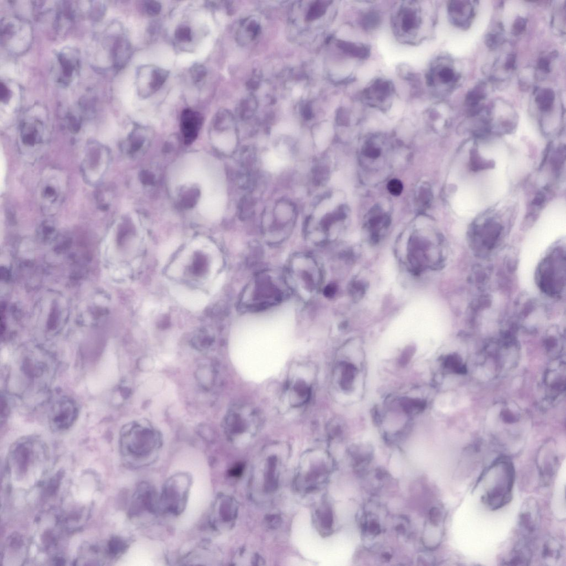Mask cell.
<instances>
[{
    "label": "cell",
    "mask_w": 566,
    "mask_h": 566,
    "mask_svg": "<svg viewBox=\"0 0 566 566\" xmlns=\"http://www.w3.org/2000/svg\"><path fill=\"white\" fill-rule=\"evenodd\" d=\"M480 479L486 480L482 500L491 510L502 508L511 501L515 469L506 458H499L484 470Z\"/></svg>",
    "instance_id": "1"
},
{
    "label": "cell",
    "mask_w": 566,
    "mask_h": 566,
    "mask_svg": "<svg viewBox=\"0 0 566 566\" xmlns=\"http://www.w3.org/2000/svg\"><path fill=\"white\" fill-rule=\"evenodd\" d=\"M47 110L35 105L27 110L20 125L19 144L25 155L38 157L46 148L49 138Z\"/></svg>",
    "instance_id": "2"
},
{
    "label": "cell",
    "mask_w": 566,
    "mask_h": 566,
    "mask_svg": "<svg viewBox=\"0 0 566 566\" xmlns=\"http://www.w3.org/2000/svg\"><path fill=\"white\" fill-rule=\"evenodd\" d=\"M34 17L54 38L65 34L72 26L76 14L72 2H33Z\"/></svg>",
    "instance_id": "3"
},
{
    "label": "cell",
    "mask_w": 566,
    "mask_h": 566,
    "mask_svg": "<svg viewBox=\"0 0 566 566\" xmlns=\"http://www.w3.org/2000/svg\"><path fill=\"white\" fill-rule=\"evenodd\" d=\"M3 47L13 56H21L30 48L33 30L30 22L18 16H6L0 25Z\"/></svg>",
    "instance_id": "4"
},
{
    "label": "cell",
    "mask_w": 566,
    "mask_h": 566,
    "mask_svg": "<svg viewBox=\"0 0 566 566\" xmlns=\"http://www.w3.org/2000/svg\"><path fill=\"white\" fill-rule=\"evenodd\" d=\"M284 292L269 274H262L254 278L245 292L244 306L251 311H262L281 302Z\"/></svg>",
    "instance_id": "5"
},
{
    "label": "cell",
    "mask_w": 566,
    "mask_h": 566,
    "mask_svg": "<svg viewBox=\"0 0 566 566\" xmlns=\"http://www.w3.org/2000/svg\"><path fill=\"white\" fill-rule=\"evenodd\" d=\"M262 415L259 409L248 404L234 407L228 414L226 429L233 437H250L262 429Z\"/></svg>",
    "instance_id": "6"
},
{
    "label": "cell",
    "mask_w": 566,
    "mask_h": 566,
    "mask_svg": "<svg viewBox=\"0 0 566 566\" xmlns=\"http://www.w3.org/2000/svg\"><path fill=\"white\" fill-rule=\"evenodd\" d=\"M66 188L64 175L56 170H49L40 182L39 197L42 211L46 214H53L60 208L63 201Z\"/></svg>",
    "instance_id": "7"
},
{
    "label": "cell",
    "mask_w": 566,
    "mask_h": 566,
    "mask_svg": "<svg viewBox=\"0 0 566 566\" xmlns=\"http://www.w3.org/2000/svg\"><path fill=\"white\" fill-rule=\"evenodd\" d=\"M313 374L311 368L304 365H297L292 369L286 391L288 403L291 407H302L310 400Z\"/></svg>",
    "instance_id": "8"
},
{
    "label": "cell",
    "mask_w": 566,
    "mask_h": 566,
    "mask_svg": "<svg viewBox=\"0 0 566 566\" xmlns=\"http://www.w3.org/2000/svg\"><path fill=\"white\" fill-rule=\"evenodd\" d=\"M102 53H106L109 62L117 69H120L128 63L132 54V48L129 40L122 32H117L108 29L99 38Z\"/></svg>",
    "instance_id": "9"
},
{
    "label": "cell",
    "mask_w": 566,
    "mask_h": 566,
    "mask_svg": "<svg viewBox=\"0 0 566 566\" xmlns=\"http://www.w3.org/2000/svg\"><path fill=\"white\" fill-rule=\"evenodd\" d=\"M108 163V152L104 145L92 142L88 144L82 165L85 180L97 185L104 176Z\"/></svg>",
    "instance_id": "10"
},
{
    "label": "cell",
    "mask_w": 566,
    "mask_h": 566,
    "mask_svg": "<svg viewBox=\"0 0 566 566\" xmlns=\"http://www.w3.org/2000/svg\"><path fill=\"white\" fill-rule=\"evenodd\" d=\"M81 68V56L78 49L63 48L56 54L53 75L56 82L63 86L70 85L77 78Z\"/></svg>",
    "instance_id": "11"
},
{
    "label": "cell",
    "mask_w": 566,
    "mask_h": 566,
    "mask_svg": "<svg viewBox=\"0 0 566 566\" xmlns=\"http://www.w3.org/2000/svg\"><path fill=\"white\" fill-rule=\"evenodd\" d=\"M170 72L154 65H144L139 67L136 74V84L138 96L142 99L150 98L164 85Z\"/></svg>",
    "instance_id": "12"
},
{
    "label": "cell",
    "mask_w": 566,
    "mask_h": 566,
    "mask_svg": "<svg viewBox=\"0 0 566 566\" xmlns=\"http://www.w3.org/2000/svg\"><path fill=\"white\" fill-rule=\"evenodd\" d=\"M540 523V512L537 502L533 498L526 499L519 516V537L533 542L539 532Z\"/></svg>",
    "instance_id": "13"
},
{
    "label": "cell",
    "mask_w": 566,
    "mask_h": 566,
    "mask_svg": "<svg viewBox=\"0 0 566 566\" xmlns=\"http://www.w3.org/2000/svg\"><path fill=\"white\" fill-rule=\"evenodd\" d=\"M79 411L76 402L67 398L59 399L51 410L49 422L54 430H67L74 424L78 416Z\"/></svg>",
    "instance_id": "14"
},
{
    "label": "cell",
    "mask_w": 566,
    "mask_h": 566,
    "mask_svg": "<svg viewBox=\"0 0 566 566\" xmlns=\"http://www.w3.org/2000/svg\"><path fill=\"white\" fill-rule=\"evenodd\" d=\"M417 9L413 4L401 6L395 17V26L403 35H414L421 27L422 20Z\"/></svg>",
    "instance_id": "15"
},
{
    "label": "cell",
    "mask_w": 566,
    "mask_h": 566,
    "mask_svg": "<svg viewBox=\"0 0 566 566\" xmlns=\"http://www.w3.org/2000/svg\"><path fill=\"white\" fill-rule=\"evenodd\" d=\"M291 270L293 277H295L296 282L301 283L306 290L308 292H313L318 288L319 283V268L317 263L311 258L307 261V266H297Z\"/></svg>",
    "instance_id": "16"
},
{
    "label": "cell",
    "mask_w": 566,
    "mask_h": 566,
    "mask_svg": "<svg viewBox=\"0 0 566 566\" xmlns=\"http://www.w3.org/2000/svg\"><path fill=\"white\" fill-rule=\"evenodd\" d=\"M203 122L202 115L191 109L183 110L180 127L186 144H192L196 139Z\"/></svg>",
    "instance_id": "17"
},
{
    "label": "cell",
    "mask_w": 566,
    "mask_h": 566,
    "mask_svg": "<svg viewBox=\"0 0 566 566\" xmlns=\"http://www.w3.org/2000/svg\"><path fill=\"white\" fill-rule=\"evenodd\" d=\"M393 85L389 81L378 79L366 88L363 98L369 104L376 106L384 104L393 93Z\"/></svg>",
    "instance_id": "18"
},
{
    "label": "cell",
    "mask_w": 566,
    "mask_h": 566,
    "mask_svg": "<svg viewBox=\"0 0 566 566\" xmlns=\"http://www.w3.org/2000/svg\"><path fill=\"white\" fill-rule=\"evenodd\" d=\"M533 543L532 542L519 538L509 554L504 557L502 564L506 565L530 564L533 557Z\"/></svg>",
    "instance_id": "19"
},
{
    "label": "cell",
    "mask_w": 566,
    "mask_h": 566,
    "mask_svg": "<svg viewBox=\"0 0 566 566\" xmlns=\"http://www.w3.org/2000/svg\"><path fill=\"white\" fill-rule=\"evenodd\" d=\"M557 455L553 451L541 452L536 461L539 476L542 482L549 484L555 476L558 467Z\"/></svg>",
    "instance_id": "20"
},
{
    "label": "cell",
    "mask_w": 566,
    "mask_h": 566,
    "mask_svg": "<svg viewBox=\"0 0 566 566\" xmlns=\"http://www.w3.org/2000/svg\"><path fill=\"white\" fill-rule=\"evenodd\" d=\"M564 554V547L561 542L551 537L543 543L541 553V560L545 564L556 565L562 562Z\"/></svg>",
    "instance_id": "21"
},
{
    "label": "cell",
    "mask_w": 566,
    "mask_h": 566,
    "mask_svg": "<svg viewBox=\"0 0 566 566\" xmlns=\"http://www.w3.org/2000/svg\"><path fill=\"white\" fill-rule=\"evenodd\" d=\"M77 3V5L73 4L76 16L80 12V15L97 21L105 14L106 6L104 2H79Z\"/></svg>",
    "instance_id": "22"
},
{
    "label": "cell",
    "mask_w": 566,
    "mask_h": 566,
    "mask_svg": "<svg viewBox=\"0 0 566 566\" xmlns=\"http://www.w3.org/2000/svg\"><path fill=\"white\" fill-rule=\"evenodd\" d=\"M336 45L344 53L352 57L361 59V60H364V59L368 58L370 54V48L363 45H358V44L355 43L339 40L337 41Z\"/></svg>",
    "instance_id": "23"
},
{
    "label": "cell",
    "mask_w": 566,
    "mask_h": 566,
    "mask_svg": "<svg viewBox=\"0 0 566 566\" xmlns=\"http://www.w3.org/2000/svg\"><path fill=\"white\" fill-rule=\"evenodd\" d=\"M356 369L354 364L343 362L340 365L339 385L344 391H349L354 385Z\"/></svg>",
    "instance_id": "24"
},
{
    "label": "cell",
    "mask_w": 566,
    "mask_h": 566,
    "mask_svg": "<svg viewBox=\"0 0 566 566\" xmlns=\"http://www.w3.org/2000/svg\"><path fill=\"white\" fill-rule=\"evenodd\" d=\"M13 83L4 82L2 80L0 84V101L2 106H9L14 105L13 101L17 103L20 99V91L16 89ZM15 105V104H14Z\"/></svg>",
    "instance_id": "25"
},
{
    "label": "cell",
    "mask_w": 566,
    "mask_h": 566,
    "mask_svg": "<svg viewBox=\"0 0 566 566\" xmlns=\"http://www.w3.org/2000/svg\"><path fill=\"white\" fill-rule=\"evenodd\" d=\"M555 100L553 90L546 88L541 90L535 98L536 104L542 112H547L552 108Z\"/></svg>",
    "instance_id": "26"
},
{
    "label": "cell",
    "mask_w": 566,
    "mask_h": 566,
    "mask_svg": "<svg viewBox=\"0 0 566 566\" xmlns=\"http://www.w3.org/2000/svg\"><path fill=\"white\" fill-rule=\"evenodd\" d=\"M328 1H317L311 5L306 16V20L312 22L322 17L325 14L327 7L332 3Z\"/></svg>",
    "instance_id": "27"
},
{
    "label": "cell",
    "mask_w": 566,
    "mask_h": 566,
    "mask_svg": "<svg viewBox=\"0 0 566 566\" xmlns=\"http://www.w3.org/2000/svg\"><path fill=\"white\" fill-rule=\"evenodd\" d=\"M400 406L406 413L414 414L422 412L426 407V402L419 399L403 398Z\"/></svg>",
    "instance_id": "28"
},
{
    "label": "cell",
    "mask_w": 566,
    "mask_h": 566,
    "mask_svg": "<svg viewBox=\"0 0 566 566\" xmlns=\"http://www.w3.org/2000/svg\"><path fill=\"white\" fill-rule=\"evenodd\" d=\"M257 102L253 97H248L240 103L239 113L242 119L247 120L253 116L257 109Z\"/></svg>",
    "instance_id": "29"
},
{
    "label": "cell",
    "mask_w": 566,
    "mask_h": 566,
    "mask_svg": "<svg viewBox=\"0 0 566 566\" xmlns=\"http://www.w3.org/2000/svg\"><path fill=\"white\" fill-rule=\"evenodd\" d=\"M484 98L485 93L483 87L481 85L477 86L467 94L466 104L470 107L476 108Z\"/></svg>",
    "instance_id": "30"
},
{
    "label": "cell",
    "mask_w": 566,
    "mask_h": 566,
    "mask_svg": "<svg viewBox=\"0 0 566 566\" xmlns=\"http://www.w3.org/2000/svg\"><path fill=\"white\" fill-rule=\"evenodd\" d=\"M381 16L376 11L367 12L361 19V24L366 30H372L377 28L381 24Z\"/></svg>",
    "instance_id": "31"
},
{
    "label": "cell",
    "mask_w": 566,
    "mask_h": 566,
    "mask_svg": "<svg viewBox=\"0 0 566 566\" xmlns=\"http://www.w3.org/2000/svg\"><path fill=\"white\" fill-rule=\"evenodd\" d=\"M208 71L200 63H195L190 69V75L195 84L200 83L207 77Z\"/></svg>",
    "instance_id": "32"
},
{
    "label": "cell",
    "mask_w": 566,
    "mask_h": 566,
    "mask_svg": "<svg viewBox=\"0 0 566 566\" xmlns=\"http://www.w3.org/2000/svg\"><path fill=\"white\" fill-rule=\"evenodd\" d=\"M174 35L175 39L181 43H189L193 40L192 29L187 25H180L176 28Z\"/></svg>",
    "instance_id": "33"
},
{
    "label": "cell",
    "mask_w": 566,
    "mask_h": 566,
    "mask_svg": "<svg viewBox=\"0 0 566 566\" xmlns=\"http://www.w3.org/2000/svg\"><path fill=\"white\" fill-rule=\"evenodd\" d=\"M470 160H471V167L474 171L484 170V169L490 168L491 166L490 161L483 159L476 150H473L470 153Z\"/></svg>",
    "instance_id": "34"
},
{
    "label": "cell",
    "mask_w": 566,
    "mask_h": 566,
    "mask_svg": "<svg viewBox=\"0 0 566 566\" xmlns=\"http://www.w3.org/2000/svg\"><path fill=\"white\" fill-rule=\"evenodd\" d=\"M313 174L314 183L316 186H320L327 179L328 170L325 166L318 165L314 167Z\"/></svg>",
    "instance_id": "35"
},
{
    "label": "cell",
    "mask_w": 566,
    "mask_h": 566,
    "mask_svg": "<svg viewBox=\"0 0 566 566\" xmlns=\"http://www.w3.org/2000/svg\"><path fill=\"white\" fill-rule=\"evenodd\" d=\"M143 10L148 15L155 17L161 12V5L157 1H145L143 4Z\"/></svg>",
    "instance_id": "36"
},
{
    "label": "cell",
    "mask_w": 566,
    "mask_h": 566,
    "mask_svg": "<svg viewBox=\"0 0 566 566\" xmlns=\"http://www.w3.org/2000/svg\"><path fill=\"white\" fill-rule=\"evenodd\" d=\"M254 202L253 198L251 197H245L243 198V200L241 202L240 207L241 215L244 216V217H248L252 215L254 207Z\"/></svg>",
    "instance_id": "37"
},
{
    "label": "cell",
    "mask_w": 566,
    "mask_h": 566,
    "mask_svg": "<svg viewBox=\"0 0 566 566\" xmlns=\"http://www.w3.org/2000/svg\"><path fill=\"white\" fill-rule=\"evenodd\" d=\"M437 77L441 82L443 84H448L454 79L455 74L452 69L448 67H444L441 68L437 72Z\"/></svg>",
    "instance_id": "38"
},
{
    "label": "cell",
    "mask_w": 566,
    "mask_h": 566,
    "mask_svg": "<svg viewBox=\"0 0 566 566\" xmlns=\"http://www.w3.org/2000/svg\"><path fill=\"white\" fill-rule=\"evenodd\" d=\"M503 39L501 34L497 33H490L486 35L484 42L490 49H496L502 43Z\"/></svg>",
    "instance_id": "39"
},
{
    "label": "cell",
    "mask_w": 566,
    "mask_h": 566,
    "mask_svg": "<svg viewBox=\"0 0 566 566\" xmlns=\"http://www.w3.org/2000/svg\"><path fill=\"white\" fill-rule=\"evenodd\" d=\"M416 352L415 347L414 345H409L402 352L400 355L399 363L401 366H406L413 358Z\"/></svg>",
    "instance_id": "40"
},
{
    "label": "cell",
    "mask_w": 566,
    "mask_h": 566,
    "mask_svg": "<svg viewBox=\"0 0 566 566\" xmlns=\"http://www.w3.org/2000/svg\"><path fill=\"white\" fill-rule=\"evenodd\" d=\"M527 21L523 17H518L514 23L512 25V32L514 35H519L525 31L526 27Z\"/></svg>",
    "instance_id": "41"
},
{
    "label": "cell",
    "mask_w": 566,
    "mask_h": 566,
    "mask_svg": "<svg viewBox=\"0 0 566 566\" xmlns=\"http://www.w3.org/2000/svg\"><path fill=\"white\" fill-rule=\"evenodd\" d=\"M244 30L249 35L251 40L255 39L261 32V27L259 23L254 20L250 21L247 25L246 28L243 25Z\"/></svg>",
    "instance_id": "42"
},
{
    "label": "cell",
    "mask_w": 566,
    "mask_h": 566,
    "mask_svg": "<svg viewBox=\"0 0 566 566\" xmlns=\"http://www.w3.org/2000/svg\"><path fill=\"white\" fill-rule=\"evenodd\" d=\"M429 518L433 525L438 526L443 520V512L437 507H434L429 512Z\"/></svg>",
    "instance_id": "43"
},
{
    "label": "cell",
    "mask_w": 566,
    "mask_h": 566,
    "mask_svg": "<svg viewBox=\"0 0 566 566\" xmlns=\"http://www.w3.org/2000/svg\"><path fill=\"white\" fill-rule=\"evenodd\" d=\"M387 188L391 194L394 196H399L402 192L403 186L399 180L393 179L389 182Z\"/></svg>",
    "instance_id": "44"
},
{
    "label": "cell",
    "mask_w": 566,
    "mask_h": 566,
    "mask_svg": "<svg viewBox=\"0 0 566 566\" xmlns=\"http://www.w3.org/2000/svg\"><path fill=\"white\" fill-rule=\"evenodd\" d=\"M551 61L547 57H541L538 62V68L543 72L547 73L551 70Z\"/></svg>",
    "instance_id": "45"
},
{
    "label": "cell",
    "mask_w": 566,
    "mask_h": 566,
    "mask_svg": "<svg viewBox=\"0 0 566 566\" xmlns=\"http://www.w3.org/2000/svg\"><path fill=\"white\" fill-rule=\"evenodd\" d=\"M364 154L366 156L371 158H376L380 155V151L378 149L373 146L369 145L364 149Z\"/></svg>",
    "instance_id": "46"
},
{
    "label": "cell",
    "mask_w": 566,
    "mask_h": 566,
    "mask_svg": "<svg viewBox=\"0 0 566 566\" xmlns=\"http://www.w3.org/2000/svg\"><path fill=\"white\" fill-rule=\"evenodd\" d=\"M364 291V286L361 283H355L352 284V293L355 297H362Z\"/></svg>",
    "instance_id": "47"
},
{
    "label": "cell",
    "mask_w": 566,
    "mask_h": 566,
    "mask_svg": "<svg viewBox=\"0 0 566 566\" xmlns=\"http://www.w3.org/2000/svg\"><path fill=\"white\" fill-rule=\"evenodd\" d=\"M516 56L513 54H509L507 57L504 67L506 70H511L516 67Z\"/></svg>",
    "instance_id": "48"
},
{
    "label": "cell",
    "mask_w": 566,
    "mask_h": 566,
    "mask_svg": "<svg viewBox=\"0 0 566 566\" xmlns=\"http://www.w3.org/2000/svg\"><path fill=\"white\" fill-rule=\"evenodd\" d=\"M337 286L334 283H331L326 286L324 289V295L327 298H332L335 296L337 291Z\"/></svg>",
    "instance_id": "49"
},
{
    "label": "cell",
    "mask_w": 566,
    "mask_h": 566,
    "mask_svg": "<svg viewBox=\"0 0 566 566\" xmlns=\"http://www.w3.org/2000/svg\"><path fill=\"white\" fill-rule=\"evenodd\" d=\"M347 120L348 114L346 112H345V110H344L343 108H340L339 111H338L337 114V122L341 124H344L345 122H346L345 121H346Z\"/></svg>",
    "instance_id": "50"
},
{
    "label": "cell",
    "mask_w": 566,
    "mask_h": 566,
    "mask_svg": "<svg viewBox=\"0 0 566 566\" xmlns=\"http://www.w3.org/2000/svg\"><path fill=\"white\" fill-rule=\"evenodd\" d=\"M303 115L305 119L308 120L312 119L313 116L312 106L309 103L306 104L303 108Z\"/></svg>",
    "instance_id": "51"
},
{
    "label": "cell",
    "mask_w": 566,
    "mask_h": 566,
    "mask_svg": "<svg viewBox=\"0 0 566 566\" xmlns=\"http://www.w3.org/2000/svg\"><path fill=\"white\" fill-rule=\"evenodd\" d=\"M247 85L249 89L252 90H257L260 86L259 78L257 77L252 78L248 81Z\"/></svg>",
    "instance_id": "52"
},
{
    "label": "cell",
    "mask_w": 566,
    "mask_h": 566,
    "mask_svg": "<svg viewBox=\"0 0 566 566\" xmlns=\"http://www.w3.org/2000/svg\"><path fill=\"white\" fill-rule=\"evenodd\" d=\"M369 532L373 535H378L380 532V527L377 522L373 521L370 523L369 527Z\"/></svg>",
    "instance_id": "53"
},
{
    "label": "cell",
    "mask_w": 566,
    "mask_h": 566,
    "mask_svg": "<svg viewBox=\"0 0 566 566\" xmlns=\"http://www.w3.org/2000/svg\"><path fill=\"white\" fill-rule=\"evenodd\" d=\"M544 199H545L544 195L542 194H539L535 197L533 204L536 206H540L543 203Z\"/></svg>",
    "instance_id": "54"
},
{
    "label": "cell",
    "mask_w": 566,
    "mask_h": 566,
    "mask_svg": "<svg viewBox=\"0 0 566 566\" xmlns=\"http://www.w3.org/2000/svg\"><path fill=\"white\" fill-rule=\"evenodd\" d=\"M242 472V467L241 466L235 467L232 469L230 473L233 476H239Z\"/></svg>",
    "instance_id": "55"
}]
</instances>
